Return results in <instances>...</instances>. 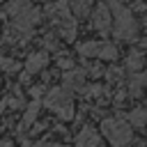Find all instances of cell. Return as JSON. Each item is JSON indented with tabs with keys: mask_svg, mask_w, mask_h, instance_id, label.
Listing matches in <instances>:
<instances>
[{
	"mask_svg": "<svg viewBox=\"0 0 147 147\" xmlns=\"http://www.w3.org/2000/svg\"><path fill=\"white\" fill-rule=\"evenodd\" d=\"M46 62H48L46 53H34V55H30V57H28L25 69H28V74H37V71H41V69L46 67Z\"/></svg>",
	"mask_w": 147,
	"mask_h": 147,
	"instance_id": "8",
	"label": "cell"
},
{
	"mask_svg": "<svg viewBox=\"0 0 147 147\" xmlns=\"http://www.w3.org/2000/svg\"><path fill=\"white\" fill-rule=\"evenodd\" d=\"M37 147H55V145H46V142H41V145H37Z\"/></svg>",
	"mask_w": 147,
	"mask_h": 147,
	"instance_id": "21",
	"label": "cell"
},
{
	"mask_svg": "<svg viewBox=\"0 0 147 147\" xmlns=\"http://www.w3.org/2000/svg\"><path fill=\"white\" fill-rule=\"evenodd\" d=\"M92 28L101 34H108L113 30V11L108 5H96L92 11Z\"/></svg>",
	"mask_w": 147,
	"mask_h": 147,
	"instance_id": "4",
	"label": "cell"
},
{
	"mask_svg": "<svg viewBox=\"0 0 147 147\" xmlns=\"http://www.w3.org/2000/svg\"><path fill=\"white\" fill-rule=\"evenodd\" d=\"M129 122H131V126H136V129L147 126V110H145V108L131 110V113H129Z\"/></svg>",
	"mask_w": 147,
	"mask_h": 147,
	"instance_id": "10",
	"label": "cell"
},
{
	"mask_svg": "<svg viewBox=\"0 0 147 147\" xmlns=\"http://www.w3.org/2000/svg\"><path fill=\"white\" fill-rule=\"evenodd\" d=\"M57 64H60L62 69H71V67H74V64H71V60H67V57H62V60H60Z\"/></svg>",
	"mask_w": 147,
	"mask_h": 147,
	"instance_id": "18",
	"label": "cell"
},
{
	"mask_svg": "<svg viewBox=\"0 0 147 147\" xmlns=\"http://www.w3.org/2000/svg\"><path fill=\"white\" fill-rule=\"evenodd\" d=\"M0 67L5 69V71H18V62H14V60H7V57H0Z\"/></svg>",
	"mask_w": 147,
	"mask_h": 147,
	"instance_id": "15",
	"label": "cell"
},
{
	"mask_svg": "<svg viewBox=\"0 0 147 147\" xmlns=\"http://www.w3.org/2000/svg\"><path fill=\"white\" fill-rule=\"evenodd\" d=\"M32 5H30V0H9L7 2V14L14 18L16 14H21V11H25V9H30Z\"/></svg>",
	"mask_w": 147,
	"mask_h": 147,
	"instance_id": "11",
	"label": "cell"
},
{
	"mask_svg": "<svg viewBox=\"0 0 147 147\" xmlns=\"http://www.w3.org/2000/svg\"><path fill=\"white\" fill-rule=\"evenodd\" d=\"M117 46L115 44H110V41H101L99 44V53H96V57H101V60H117Z\"/></svg>",
	"mask_w": 147,
	"mask_h": 147,
	"instance_id": "9",
	"label": "cell"
},
{
	"mask_svg": "<svg viewBox=\"0 0 147 147\" xmlns=\"http://www.w3.org/2000/svg\"><path fill=\"white\" fill-rule=\"evenodd\" d=\"M44 103H46L51 110H55L60 119H74V106H71V96H69L67 87H64V90H62V87L51 90V92L46 94Z\"/></svg>",
	"mask_w": 147,
	"mask_h": 147,
	"instance_id": "3",
	"label": "cell"
},
{
	"mask_svg": "<svg viewBox=\"0 0 147 147\" xmlns=\"http://www.w3.org/2000/svg\"><path fill=\"white\" fill-rule=\"evenodd\" d=\"M83 80H85V74L78 69H71L64 74V87L67 90H83Z\"/></svg>",
	"mask_w": 147,
	"mask_h": 147,
	"instance_id": "7",
	"label": "cell"
},
{
	"mask_svg": "<svg viewBox=\"0 0 147 147\" xmlns=\"http://www.w3.org/2000/svg\"><path fill=\"white\" fill-rule=\"evenodd\" d=\"M99 44L101 41H85V44H80L78 46V53L83 55V57H96V53H99Z\"/></svg>",
	"mask_w": 147,
	"mask_h": 147,
	"instance_id": "12",
	"label": "cell"
},
{
	"mask_svg": "<svg viewBox=\"0 0 147 147\" xmlns=\"http://www.w3.org/2000/svg\"><path fill=\"white\" fill-rule=\"evenodd\" d=\"M0 2H2V0H0Z\"/></svg>",
	"mask_w": 147,
	"mask_h": 147,
	"instance_id": "23",
	"label": "cell"
},
{
	"mask_svg": "<svg viewBox=\"0 0 147 147\" xmlns=\"http://www.w3.org/2000/svg\"><path fill=\"white\" fill-rule=\"evenodd\" d=\"M76 147H101V136L92 126H85L76 136Z\"/></svg>",
	"mask_w": 147,
	"mask_h": 147,
	"instance_id": "5",
	"label": "cell"
},
{
	"mask_svg": "<svg viewBox=\"0 0 147 147\" xmlns=\"http://www.w3.org/2000/svg\"><path fill=\"white\" fill-rule=\"evenodd\" d=\"M69 7L74 9L76 16H87V11H90V2H87V0H71Z\"/></svg>",
	"mask_w": 147,
	"mask_h": 147,
	"instance_id": "13",
	"label": "cell"
},
{
	"mask_svg": "<svg viewBox=\"0 0 147 147\" xmlns=\"http://www.w3.org/2000/svg\"><path fill=\"white\" fill-rule=\"evenodd\" d=\"M142 83H145V87H147V69L142 71Z\"/></svg>",
	"mask_w": 147,
	"mask_h": 147,
	"instance_id": "20",
	"label": "cell"
},
{
	"mask_svg": "<svg viewBox=\"0 0 147 147\" xmlns=\"http://www.w3.org/2000/svg\"><path fill=\"white\" fill-rule=\"evenodd\" d=\"M0 147H14V145H11L9 140H2V142H0Z\"/></svg>",
	"mask_w": 147,
	"mask_h": 147,
	"instance_id": "19",
	"label": "cell"
},
{
	"mask_svg": "<svg viewBox=\"0 0 147 147\" xmlns=\"http://www.w3.org/2000/svg\"><path fill=\"white\" fill-rule=\"evenodd\" d=\"M37 113H39V101H32L30 108H28V113H25V117H23V126H30V124L34 122Z\"/></svg>",
	"mask_w": 147,
	"mask_h": 147,
	"instance_id": "14",
	"label": "cell"
},
{
	"mask_svg": "<svg viewBox=\"0 0 147 147\" xmlns=\"http://www.w3.org/2000/svg\"><path fill=\"white\" fill-rule=\"evenodd\" d=\"M108 7L113 11V34L122 41H131L138 37V21L133 18V11L122 5V0H108Z\"/></svg>",
	"mask_w": 147,
	"mask_h": 147,
	"instance_id": "1",
	"label": "cell"
},
{
	"mask_svg": "<svg viewBox=\"0 0 147 147\" xmlns=\"http://www.w3.org/2000/svg\"><path fill=\"white\" fill-rule=\"evenodd\" d=\"M145 67V55L142 51H131L129 57H126V71L129 74H140Z\"/></svg>",
	"mask_w": 147,
	"mask_h": 147,
	"instance_id": "6",
	"label": "cell"
},
{
	"mask_svg": "<svg viewBox=\"0 0 147 147\" xmlns=\"http://www.w3.org/2000/svg\"><path fill=\"white\" fill-rule=\"evenodd\" d=\"M106 76H108V80H122V69H117V67H110L108 71H106Z\"/></svg>",
	"mask_w": 147,
	"mask_h": 147,
	"instance_id": "16",
	"label": "cell"
},
{
	"mask_svg": "<svg viewBox=\"0 0 147 147\" xmlns=\"http://www.w3.org/2000/svg\"><path fill=\"white\" fill-rule=\"evenodd\" d=\"M142 48H147V39H142Z\"/></svg>",
	"mask_w": 147,
	"mask_h": 147,
	"instance_id": "22",
	"label": "cell"
},
{
	"mask_svg": "<svg viewBox=\"0 0 147 147\" xmlns=\"http://www.w3.org/2000/svg\"><path fill=\"white\" fill-rule=\"evenodd\" d=\"M101 133L103 138L113 145V147H126L133 140V129L131 122L122 119V117H106L101 122Z\"/></svg>",
	"mask_w": 147,
	"mask_h": 147,
	"instance_id": "2",
	"label": "cell"
},
{
	"mask_svg": "<svg viewBox=\"0 0 147 147\" xmlns=\"http://www.w3.org/2000/svg\"><path fill=\"white\" fill-rule=\"evenodd\" d=\"M101 92H103V87H101V85H92V87H87V92H85V94L96 99V96H101Z\"/></svg>",
	"mask_w": 147,
	"mask_h": 147,
	"instance_id": "17",
	"label": "cell"
}]
</instances>
